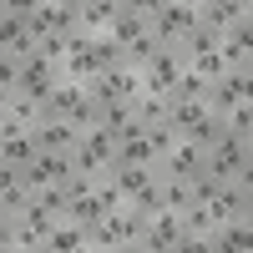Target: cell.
I'll return each instance as SVG.
<instances>
[{
  "label": "cell",
  "instance_id": "obj_1",
  "mask_svg": "<svg viewBox=\"0 0 253 253\" xmlns=\"http://www.w3.org/2000/svg\"><path fill=\"white\" fill-rule=\"evenodd\" d=\"M132 5L157 46H182V36L198 26V0H132Z\"/></svg>",
  "mask_w": 253,
  "mask_h": 253
},
{
  "label": "cell",
  "instance_id": "obj_2",
  "mask_svg": "<svg viewBox=\"0 0 253 253\" xmlns=\"http://www.w3.org/2000/svg\"><path fill=\"white\" fill-rule=\"evenodd\" d=\"M203 172L218 182H253V142L243 137H223L203 152Z\"/></svg>",
  "mask_w": 253,
  "mask_h": 253
},
{
  "label": "cell",
  "instance_id": "obj_3",
  "mask_svg": "<svg viewBox=\"0 0 253 253\" xmlns=\"http://www.w3.org/2000/svg\"><path fill=\"white\" fill-rule=\"evenodd\" d=\"M86 96L96 112L107 107H132V101L142 96V76L132 66H117V71H96V81H86Z\"/></svg>",
  "mask_w": 253,
  "mask_h": 253
},
{
  "label": "cell",
  "instance_id": "obj_4",
  "mask_svg": "<svg viewBox=\"0 0 253 253\" xmlns=\"http://www.w3.org/2000/svg\"><path fill=\"white\" fill-rule=\"evenodd\" d=\"M182 71H187V56H182L177 46H157L152 56L142 61L137 76H142V91H147V96H167V91H172V81H177Z\"/></svg>",
  "mask_w": 253,
  "mask_h": 253
},
{
  "label": "cell",
  "instance_id": "obj_5",
  "mask_svg": "<svg viewBox=\"0 0 253 253\" xmlns=\"http://www.w3.org/2000/svg\"><path fill=\"white\" fill-rule=\"evenodd\" d=\"M46 117H61V122H71L76 132L96 126V107H91L86 86H71V81H61V86L51 91V101H46Z\"/></svg>",
  "mask_w": 253,
  "mask_h": 253
},
{
  "label": "cell",
  "instance_id": "obj_6",
  "mask_svg": "<svg viewBox=\"0 0 253 253\" xmlns=\"http://www.w3.org/2000/svg\"><path fill=\"white\" fill-rule=\"evenodd\" d=\"M71 172H76L71 152H36V162L20 172V187H26V193H41V187H66Z\"/></svg>",
  "mask_w": 253,
  "mask_h": 253
},
{
  "label": "cell",
  "instance_id": "obj_7",
  "mask_svg": "<svg viewBox=\"0 0 253 253\" xmlns=\"http://www.w3.org/2000/svg\"><path fill=\"white\" fill-rule=\"evenodd\" d=\"M253 101V71H223L213 86H208V112L213 117H228L233 107Z\"/></svg>",
  "mask_w": 253,
  "mask_h": 253
},
{
  "label": "cell",
  "instance_id": "obj_8",
  "mask_svg": "<svg viewBox=\"0 0 253 253\" xmlns=\"http://www.w3.org/2000/svg\"><path fill=\"white\" fill-rule=\"evenodd\" d=\"M56 86H61V66H51V61H41V56H26V61H20V81H15L20 96H31V101L46 107Z\"/></svg>",
  "mask_w": 253,
  "mask_h": 253
},
{
  "label": "cell",
  "instance_id": "obj_9",
  "mask_svg": "<svg viewBox=\"0 0 253 253\" xmlns=\"http://www.w3.org/2000/svg\"><path fill=\"white\" fill-rule=\"evenodd\" d=\"M96 51H91V36L76 31L66 36V61H61V81H71V86H86V81H96Z\"/></svg>",
  "mask_w": 253,
  "mask_h": 253
},
{
  "label": "cell",
  "instance_id": "obj_10",
  "mask_svg": "<svg viewBox=\"0 0 253 253\" xmlns=\"http://www.w3.org/2000/svg\"><path fill=\"white\" fill-rule=\"evenodd\" d=\"M208 213H213V228H218V223H243V218H253V182H223L218 198L208 203Z\"/></svg>",
  "mask_w": 253,
  "mask_h": 253
},
{
  "label": "cell",
  "instance_id": "obj_11",
  "mask_svg": "<svg viewBox=\"0 0 253 253\" xmlns=\"http://www.w3.org/2000/svg\"><path fill=\"white\" fill-rule=\"evenodd\" d=\"M218 56H223V71H253V15H243L218 41Z\"/></svg>",
  "mask_w": 253,
  "mask_h": 253
},
{
  "label": "cell",
  "instance_id": "obj_12",
  "mask_svg": "<svg viewBox=\"0 0 253 253\" xmlns=\"http://www.w3.org/2000/svg\"><path fill=\"white\" fill-rule=\"evenodd\" d=\"M243 15H253L248 0H198V26L213 31V36H228Z\"/></svg>",
  "mask_w": 253,
  "mask_h": 253
},
{
  "label": "cell",
  "instance_id": "obj_13",
  "mask_svg": "<svg viewBox=\"0 0 253 253\" xmlns=\"http://www.w3.org/2000/svg\"><path fill=\"white\" fill-rule=\"evenodd\" d=\"M203 172V147H193V142H172L167 152L157 157V177H177V182H193Z\"/></svg>",
  "mask_w": 253,
  "mask_h": 253
},
{
  "label": "cell",
  "instance_id": "obj_14",
  "mask_svg": "<svg viewBox=\"0 0 253 253\" xmlns=\"http://www.w3.org/2000/svg\"><path fill=\"white\" fill-rule=\"evenodd\" d=\"M61 218H51V213H41V208L31 203L26 213L15 218V248L20 253H36V248H46V238H51V228H56Z\"/></svg>",
  "mask_w": 253,
  "mask_h": 253
},
{
  "label": "cell",
  "instance_id": "obj_15",
  "mask_svg": "<svg viewBox=\"0 0 253 253\" xmlns=\"http://www.w3.org/2000/svg\"><path fill=\"white\" fill-rule=\"evenodd\" d=\"M31 142H36V152H71V147L81 142V132L71 122H61V117H41L31 126Z\"/></svg>",
  "mask_w": 253,
  "mask_h": 253
},
{
  "label": "cell",
  "instance_id": "obj_16",
  "mask_svg": "<svg viewBox=\"0 0 253 253\" xmlns=\"http://www.w3.org/2000/svg\"><path fill=\"white\" fill-rule=\"evenodd\" d=\"M177 238H182L177 213H157V218H147V228H142L137 248H142V253H172V248H177Z\"/></svg>",
  "mask_w": 253,
  "mask_h": 253
},
{
  "label": "cell",
  "instance_id": "obj_17",
  "mask_svg": "<svg viewBox=\"0 0 253 253\" xmlns=\"http://www.w3.org/2000/svg\"><path fill=\"white\" fill-rule=\"evenodd\" d=\"M0 56H15V61L36 56V41L26 36V20H20V15H10L5 5H0Z\"/></svg>",
  "mask_w": 253,
  "mask_h": 253
},
{
  "label": "cell",
  "instance_id": "obj_18",
  "mask_svg": "<svg viewBox=\"0 0 253 253\" xmlns=\"http://www.w3.org/2000/svg\"><path fill=\"white\" fill-rule=\"evenodd\" d=\"M208 248H213V253H253V218L218 223L213 233H208Z\"/></svg>",
  "mask_w": 253,
  "mask_h": 253
},
{
  "label": "cell",
  "instance_id": "obj_19",
  "mask_svg": "<svg viewBox=\"0 0 253 253\" xmlns=\"http://www.w3.org/2000/svg\"><path fill=\"white\" fill-rule=\"evenodd\" d=\"M117 5L122 0H76V20L86 36H107V26L117 20Z\"/></svg>",
  "mask_w": 253,
  "mask_h": 253
},
{
  "label": "cell",
  "instance_id": "obj_20",
  "mask_svg": "<svg viewBox=\"0 0 253 253\" xmlns=\"http://www.w3.org/2000/svg\"><path fill=\"white\" fill-rule=\"evenodd\" d=\"M107 36L117 41L122 51L132 46V41H142V36H147V20L137 15V5H132V0H122V5H117V20H112V26H107Z\"/></svg>",
  "mask_w": 253,
  "mask_h": 253
},
{
  "label": "cell",
  "instance_id": "obj_21",
  "mask_svg": "<svg viewBox=\"0 0 253 253\" xmlns=\"http://www.w3.org/2000/svg\"><path fill=\"white\" fill-rule=\"evenodd\" d=\"M107 182L122 193V203H132L142 187H152V182H157V172H152V167H107Z\"/></svg>",
  "mask_w": 253,
  "mask_h": 253
},
{
  "label": "cell",
  "instance_id": "obj_22",
  "mask_svg": "<svg viewBox=\"0 0 253 253\" xmlns=\"http://www.w3.org/2000/svg\"><path fill=\"white\" fill-rule=\"evenodd\" d=\"M46 253H91L86 228H76V223H66V218H61V223L51 228V238H46Z\"/></svg>",
  "mask_w": 253,
  "mask_h": 253
},
{
  "label": "cell",
  "instance_id": "obj_23",
  "mask_svg": "<svg viewBox=\"0 0 253 253\" xmlns=\"http://www.w3.org/2000/svg\"><path fill=\"white\" fill-rule=\"evenodd\" d=\"M0 162H5V167H15V172H26V167L36 162V142H31V132L0 137Z\"/></svg>",
  "mask_w": 253,
  "mask_h": 253
},
{
  "label": "cell",
  "instance_id": "obj_24",
  "mask_svg": "<svg viewBox=\"0 0 253 253\" xmlns=\"http://www.w3.org/2000/svg\"><path fill=\"white\" fill-rule=\"evenodd\" d=\"M112 167H152V172H157V157H152V147H147V132L132 137V142H117Z\"/></svg>",
  "mask_w": 253,
  "mask_h": 253
},
{
  "label": "cell",
  "instance_id": "obj_25",
  "mask_svg": "<svg viewBox=\"0 0 253 253\" xmlns=\"http://www.w3.org/2000/svg\"><path fill=\"white\" fill-rule=\"evenodd\" d=\"M0 117H10L15 126H26V132H31V126L46 117V107H41V101H31V96H20V91H10V101H5V112H0Z\"/></svg>",
  "mask_w": 253,
  "mask_h": 253
},
{
  "label": "cell",
  "instance_id": "obj_26",
  "mask_svg": "<svg viewBox=\"0 0 253 253\" xmlns=\"http://www.w3.org/2000/svg\"><path fill=\"white\" fill-rule=\"evenodd\" d=\"M167 101H208V81L187 66L177 81H172V91H167Z\"/></svg>",
  "mask_w": 253,
  "mask_h": 253
},
{
  "label": "cell",
  "instance_id": "obj_27",
  "mask_svg": "<svg viewBox=\"0 0 253 253\" xmlns=\"http://www.w3.org/2000/svg\"><path fill=\"white\" fill-rule=\"evenodd\" d=\"M132 117L142 122V126H167V96H137L132 101Z\"/></svg>",
  "mask_w": 253,
  "mask_h": 253
},
{
  "label": "cell",
  "instance_id": "obj_28",
  "mask_svg": "<svg viewBox=\"0 0 253 253\" xmlns=\"http://www.w3.org/2000/svg\"><path fill=\"white\" fill-rule=\"evenodd\" d=\"M157 193H162V213L193 208V193H187V182H177V177H157Z\"/></svg>",
  "mask_w": 253,
  "mask_h": 253
},
{
  "label": "cell",
  "instance_id": "obj_29",
  "mask_svg": "<svg viewBox=\"0 0 253 253\" xmlns=\"http://www.w3.org/2000/svg\"><path fill=\"white\" fill-rule=\"evenodd\" d=\"M76 147H86V152H96V157L107 162V167H112V157H117V137H112V132H101V126H86Z\"/></svg>",
  "mask_w": 253,
  "mask_h": 253
},
{
  "label": "cell",
  "instance_id": "obj_30",
  "mask_svg": "<svg viewBox=\"0 0 253 253\" xmlns=\"http://www.w3.org/2000/svg\"><path fill=\"white\" fill-rule=\"evenodd\" d=\"M177 223H182V233H198V238H208V233H213V213H208V208H182V213H177Z\"/></svg>",
  "mask_w": 253,
  "mask_h": 253
},
{
  "label": "cell",
  "instance_id": "obj_31",
  "mask_svg": "<svg viewBox=\"0 0 253 253\" xmlns=\"http://www.w3.org/2000/svg\"><path fill=\"white\" fill-rule=\"evenodd\" d=\"M31 203L51 218H66V187H41V193H31Z\"/></svg>",
  "mask_w": 253,
  "mask_h": 253
},
{
  "label": "cell",
  "instance_id": "obj_32",
  "mask_svg": "<svg viewBox=\"0 0 253 253\" xmlns=\"http://www.w3.org/2000/svg\"><path fill=\"white\" fill-rule=\"evenodd\" d=\"M91 51H96V66L101 71H117L122 66V46H117L112 36H91Z\"/></svg>",
  "mask_w": 253,
  "mask_h": 253
},
{
  "label": "cell",
  "instance_id": "obj_33",
  "mask_svg": "<svg viewBox=\"0 0 253 253\" xmlns=\"http://www.w3.org/2000/svg\"><path fill=\"white\" fill-rule=\"evenodd\" d=\"M126 208H132L137 218H157V213H162V193H157V182H152V187H142V193L126 203Z\"/></svg>",
  "mask_w": 253,
  "mask_h": 253
},
{
  "label": "cell",
  "instance_id": "obj_34",
  "mask_svg": "<svg viewBox=\"0 0 253 253\" xmlns=\"http://www.w3.org/2000/svg\"><path fill=\"white\" fill-rule=\"evenodd\" d=\"M218 187H223L218 177H208V172H198L193 182H187V193H193V203H198V208H208V203L218 198Z\"/></svg>",
  "mask_w": 253,
  "mask_h": 253
},
{
  "label": "cell",
  "instance_id": "obj_35",
  "mask_svg": "<svg viewBox=\"0 0 253 253\" xmlns=\"http://www.w3.org/2000/svg\"><path fill=\"white\" fill-rule=\"evenodd\" d=\"M36 56L51 61V66H61V61H66V36H41L36 41Z\"/></svg>",
  "mask_w": 253,
  "mask_h": 253
},
{
  "label": "cell",
  "instance_id": "obj_36",
  "mask_svg": "<svg viewBox=\"0 0 253 253\" xmlns=\"http://www.w3.org/2000/svg\"><path fill=\"white\" fill-rule=\"evenodd\" d=\"M26 208H31V193H26V187H10V193H0V213H5V218H20Z\"/></svg>",
  "mask_w": 253,
  "mask_h": 253
},
{
  "label": "cell",
  "instance_id": "obj_37",
  "mask_svg": "<svg viewBox=\"0 0 253 253\" xmlns=\"http://www.w3.org/2000/svg\"><path fill=\"white\" fill-rule=\"evenodd\" d=\"M15 81H20V61L0 56V91H15Z\"/></svg>",
  "mask_w": 253,
  "mask_h": 253
},
{
  "label": "cell",
  "instance_id": "obj_38",
  "mask_svg": "<svg viewBox=\"0 0 253 253\" xmlns=\"http://www.w3.org/2000/svg\"><path fill=\"white\" fill-rule=\"evenodd\" d=\"M172 142H177V137L167 132V126H147V147H152V157H162V152H167Z\"/></svg>",
  "mask_w": 253,
  "mask_h": 253
},
{
  "label": "cell",
  "instance_id": "obj_39",
  "mask_svg": "<svg viewBox=\"0 0 253 253\" xmlns=\"http://www.w3.org/2000/svg\"><path fill=\"white\" fill-rule=\"evenodd\" d=\"M172 253H213V248H208V238H198V233H182Z\"/></svg>",
  "mask_w": 253,
  "mask_h": 253
},
{
  "label": "cell",
  "instance_id": "obj_40",
  "mask_svg": "<svg viewBox=\"0 0 253 253\" xmlns=\"http://www.w3.org/2000/svg\"><path fill=\"white\" fill-rule=\"evenodd\" d=\"M0 248H15V218L0 213Z\"/></svg>",
  "mask_w": 253,
  "mask_h": 253
},
{
  "label": "cell",
  "instance_id": "obj_41",
  "mask_svg": "<svg viewBox=\"0 0 253 253\" xmlns=\"http://www.w3.org/2000/svg\"><path fill=\"white\" fill-rule=\"evenodd\" d=\"M10 187H20V172H15V167H5V162H0V193H10Z\"/></svg>",
  "mask_w": 253,
  "mask_h": 253
},
{
  "label": "cell",
  "instance_id": "obj_42",
  "mask_svg": "<svg viewBox=\"0 0 253 253\" xmlns=\"http://www.w3.org/2000/svg\"><path fill=\"white\" fill-rule=\"evenodd\" d=\"M5 101H10V91H0V112H5Z\"/></svg>",
  "mask_w": 253,
  "mask_h": 253
},
{
  "label": "cell",
  "instance_id": "obj_43",
  "mask_svg": "<svg viewBox=\"0 0 253 253\" xmlns=\"http://www.w3.org/2000/svg\"><path fill=\"white\" fill-rule=\"evenodd\" d=\"M0 253H20V248H0Z\"/></svg>",
  "mask_w": 253,
  "mask_h": 253
},
{
  "label": "cell",
  "instance_id": "obj_44",
  "mask_svg": "<svg viewBox=\"0 0 253 253\" xmlns=\"http://www.w3.org/2000/svg\"><path fill=\"white\" fill-rule=\"evenodd\" d=\"M36 253H46V248H36Z\"/></svg>",
  "mask_w": 253,
  "mask_h": 253
},
{
  "label": "cell",
  "instance_id": "obj_45",
  "mask_svg": "<svg viewBox=\"0 0 253 253\" xmlns=\"http://www.w3.org/2000/svg\"><path fill=\"white\" fill-rule=\"evenodd\" d=\"M0 5H5V0H0Z\"/></svg>",
  "mask_w": 253,
  "mask_h": 253
}]
</instances>
